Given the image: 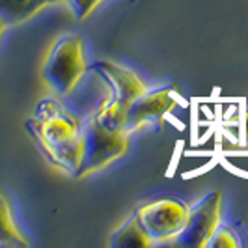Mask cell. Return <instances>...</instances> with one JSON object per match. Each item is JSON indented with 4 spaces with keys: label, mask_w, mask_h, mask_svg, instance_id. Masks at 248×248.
Returning <instances> with one entry per match:
<instances>
[{
    "label": "cell",
    "mask_w": 248,
    "mask_h": 248,
    "mask_svg": "<svg viewBox=\"0 0 248 248\" xmlns=\"http://www.w3.org/2000/svg\"><path fill=\"white\" fill-rule=\"evenodd\" d=\"M0 247H28V241L19 233L12 218L8 200L0 194Z\"/></svg>",
    "instance_id": "10"
},
{
    "label": "cell",
    "mask_w": 248,
    "mask_h": 248,
    "mask_svg": "<svg viewBox=\"0 0 248 248\" xmlns=\"http://www.w3.org/2000/svg\"><path fill=\"white\" fill-rule=\"evenodd\" d=\"M67 2L75 8V13L78 15V19H86L101 0H67Z\"/></svg>",
    "instance_id": "11"
},
{
    "label": "cell",
    "mask_w": 248,
    "mask_h": 248,
    "mask_svg": "<svg viewBox=\"0 0 248 248\" xmlns=\"http://www.w3.org/2000/svg\"><path fill=\"white\" fill-rule=\"evenodd\" d=\"M6 23H4V21H2V19H0V36H2V32H4V28H6Z\"/></svg>",
    "instance_id": "13"
},
{
    "label": "cell",
    "mask_w": 248,
    "mask_h": 248,
    "mask_svg": "<svg viewBox=\"0 0 248 248\" xmlns=\"http://www.w3.org/2000/svg\"><path fill=\"white\" fill-rule=\"evenodd\" d=\"M135 217L146 230L151 243L174 241L185 226L188 207L177 200H159L140 207Z\"/></svg>",
    "instance_id": "5"
},
{
    "label": "cell",
    "mask_w": 248,
    "mask_h": 248,
    "mask_svg": "<svg viewBox=\"0 0 248 248\" xmlns=\"http://www.w3.org/2000/svg\"><path fill=\"white\" fill-rule=\"evenodd\" d=\"M30 135L54 166L77 174L84 153V137L78 124L63 110L56 99L43 101L26 122Z\"/></svg>",
    "instance_id": "1"
},
{
    "label": "cell",
    "mask_w": 248,
    "mask_h": 248,
    "mask_svg": "<svg viewBox=\"0 0 248 248\" xmlns=\"http://www.w3.org/2000/svg\"><path fill=\"white\" fill-rule=\"evenodd\" d=\"M95 69L105 75V78L110 82L112 90H114L110 97L101 105L95 118L110 129L127 131V110L140 95L146 93L144 82L133 71L112 62L95 63Z\"/></svg>",
    "instance_id": "2"
},
{
    "label": "cell",
    "mask_w": 248,
    "mask_h": 248,
    "mask_svg": "<svg viewBox=\"0 0 248 248\" xmlns=\"http://www.w3.org/2000/svg\"><path fill=\"white\" fill-rule=\"evenodd\" d=\"M86 71L84 45L78 36L60 37L43 63V80L58 95L63 97L73 92L77 82Z\"/></svg>",
    "instance_id": "3"
},
{
    "label": "cell",
    "mask_w": 248,
    "mask_h": 248,
    "mask_svg": "<svg viewBox=\"0 0 248 248\" xmlns=\"http://www.w3.org/2000/svg\"><path fill=\"white\" fill-rule=\"evenodd\" d=\"M114 247H149L153 245L151 239L148 237L146 230L142 228V224L138 222L137 217L129 218L127 222L112 235L110 241Z\"/></svg>",
    "instance_id": "9"
},
{
    "label": "cell",
    "mask_w": 248,
    "mask_h": 248,
    "mask_svg": "<svg viewBox=\"0 0 248 248\" xmlns=\"http://www.w3.org/2000/svg\"><path fill=\"white\" fill-rule=\"evenodd\" d=\"M174 107L175 99L172 97V90L170 88L140 95L127 110V131H131L129 127H138L142 122L159 120L168 110H172Z\"/></svg>",
    "instance_id": "7"
},
{
    "label": "cell",
    "mask_w": 248,
    "mask_h": 248,
    "mask_svg": "<svg viewBox=\"0 0 248 248\" xmlns=\"http://www.w3.org/2000/svg\"><path fill=\"white\" fill-rule=\"evenodd\" d=\"M54 2L58 0H0V19L6 25H19Z\"/></svg>",
    "instance_id": "8"
},
{
    "label": "cell",
    "mask_w": 248,
    "mask_h": 248,
    "mask_svg": "<svg viewBox=\"0 0 248 248\" xmlns=\"http://www.w3.org/2000/svg\"><path fill=\"white\" fill-rule=\"evenodd\" d=\"M207 245H211V247H235L237 243L232 232L222 230V232H215V235L209 239Z\"/></svg>",
    "instance_id": "12"
},
{
    "label": "cell",
    "mask_w": 248,
    "mask_h": 248,
    "mask_svg": "<svg viewBox=\"0 0 248 248\" xmlns=\"http://www.w3.org/2000/svg\"><path fill=\"white\" fill-rule=\"evenodd\" d=\"M220 190H215L196 207L188 209L185 226L172 243L181 247H205L220 222Z\"/></svg>",
    "instance_id": "6"
},
{
    "label": "cell",
    "mask_w": 248,
    "mask_h": 248,
    "mask_svg": "<svg viewBox=\"0 0 248 248\" xmlns=\"http://www.w3.org/2000/svg\"><path fill=\"white\" fill-rule=\"evenodd\" d=\"M84 137V153L82 162L78 166L77 175H88L108 162L116 161L127 151V131L124 129H110L103 125L97 118H92V122L82 131Z\"/></svg>",
    "instance_id": "4"
},
{
    "label": "cell",
    "mask_w": 248,
    "mask_h": 248,
    "mask_svg": "<svg viewBox=\"0 0 248 248\" xmlns=\"http://www.w3.org/2000/svg\"><path fill=\"white\" fill-rule=\"evenodd\" d=\"M247 137H248V116H247Z\"/></svg>",
    "instance_id": "14"
}]
</instances>
